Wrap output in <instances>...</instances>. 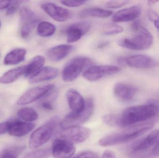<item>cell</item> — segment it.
Here are the masks:
<instances>
[{"mask_svg": "<svg viewBox=\"0 0 159 158\" xmlns=\"http://www.w3.org/2000/svg\"><path fill=\"white\" fill-rule=\"evenodd\" d=\"M159 106L154 104L130 107L120 115L108 114L103 116L102 121L110 127H126L149 119L157 116Z\"/></svg>", "mask_w": 159, "mask_h": 158, "instance_id": "1", "label": "cell"}, {"mask_svg": "<svg viewBox=\"0 0 159 158\" xmlns=\"http://www.w3.org/2000/svg\"><path fill=\"white\" fill-rule=\"evenodd\" d=\"M153 127L152 123H146L132 127L123 131L107 135L99 140L101 146H112L129 142L143 135Z\"/></svg>", "mask_w": 159, "mask_h": 158, "instance_id": "2", "label": "cell"}, {"mask_svg": "<svg viewBox=\"0 0 159 158\" xmlns=\"http://www.w3.org/2000/svg\"><path fill=\"white\" fill-rule=\"evenodd\" d=\"M59 120L55 117L33 132L29 141V147L36 149L47 143L52 137Z\"/></svg>", "mask_w": 159, "mask_h": 158, "instance_id": "3", "label": "cell"}, {"mask_svg": "<svg viewBox=\"0 0 159 158\" xmlns=\"http://www.w3.org/2000/svg\"><path fill=\"white\" fill-rule=\"evenodd\" d=\"M94 109L93 99L89 98L85 100V107L78 113L71 112L68 114L60 123L61 129L78 127L87 122L92 115Z\"/></svg>", "mask_w": 159, "mask_h": 158, "instance_id": "4", "label": "cell"}, {"mask_svg": "<svg viewBox=\"0 0 159 158\" xmlns=\"http://www.w3.org/2000/svg\"><path fill=\"white\" fill-rule=\"evenodd\" d=\"M153 42V36L149 31L142 28L132 38H123L118 45L121 47L133 50H143L149 48Z\"/></svg>", "mask_w": 159, "mask_h": 158, "instance_id": "5", "label": "cell"}, {"mask_svg": "<svg viewBox=\"0 0 159 158\" xmlns=\"http://www.w3.org/2000/svg\"><path fill=\"white\" fill-rule=\"evenodd\" d=\"M92 61L86 57L78 56L71 59L66 64L62 71V79L66 82L75 80L87 67L92 64Z\"/></svg>", "mask_w": 159, "mask_h": 158, "instance_id": "6", "label": "cell"}, {"mask_svg": "<svg viewBox=\"0 0 159 158\" xmlns=\"http://www.w3.org/2000/svg\"><path fill=\"white\" fill-rule=\"evenodd\" d=\"M120 71V69L111 65L95 66L88 68L84 71L83 77L89 81H96L107 76L116 74Z\"/></svg>", "mask_w": 159, "mask_h": 158, "instance_id": "7", "label": "cell"}, {"mask_svg": "<svg viewBox=\"0 0 159 158\" xmlns=\"http://www.w3.org/2000/svg\"><path fill=\"white\" fill-rule=\"evenodd\" d=\"M91 130L89 128L78 126L61 129L58 134L57 137L63 138L74 144L83 143L89 137Z\"/></svg>", "mask_w": 159, "mask_h": 158, "instance_id": "8", "label": "cell"}, {"mask_svg": "<svg viewBox=\"0 0 159 158\" xmlns=\"http://www.w3.org/2000/svg\"><path fill=\"white\" fill-rule=\"evenodd\" d=\"M55 89V85L48 84L34 87L21 96L17 102L19 105H25L33 103L43 96H46Z\"/></svg>", "mask_w": 159, "mask_h": 158, "instance_id": "9", "label": "cell"}, {"mask_svg": "<svg viewBox=\"0 0 159 158\" xmlns=\"http://www.w3.org/2000/svg\"><path fill=\"white\" fill-rule=\"evenodd\" d=\"M51 149L54 158H70L75 151L73 143L60 137H57L53 141Z\"/></svg>", "mask_w": 159, "mask_h": 158, "instance_id": "10", "label": "cell"}, {"mask_svg": "<svg viewBox=\"0 0 159 158\" xmlns=\"http://www.w3.org/2000/svg\"><path fill=\"white\" fill-rule=\"evenodd\" d=\"M41 7L50 17L59 22L67 21L72 16V13L70 10L53 3H44L41 5Z\"/></svg>", "mask_w": 159, "mask_h": 158, "instance_id": "11", "label": "cell"}, {"mask_svg": "<svg viewBox=\"0 0 159 158\" xmlns=\"http://www.w3.org/2000/svg\"><path fill=\"white\" fill-rule=\"evenodd\" d=\"M125 64L135 68L150 69L158 66L157 61L148 56L135 55L125 58Z\"/></svg>", "mask_w": 159, "mask_h": 158, "instance_id": "12", "label": "cell"}, {"mask_svg": "<svg viewBox=\"0 0 159 158\" xmlns=\"http://www.w3.org/2000/svg\"><path fill=\"white\" fill-rule=\"evenodd\" d=\"M137 92V88L129 83L119 82L114 86V95L118 99L123 102L131 101Z\"/></svg>", "mask_w": 159, "mask_h": 158, "instance_id": "13", "label": "cell"}, {"mask_svg": "<svg viewBox=\"0 0 159 158\" xmlns=\"http://www.w3.org/2000/svg\"><path fill=\"white\" fill-rule=\"evenodd\" d=\"M90 28V25L88 22L81 21L74 23L67 29V41L69 43L75 42L86 34Z\"/></svg>", "mask_w": 159, "mask_h": 158, "instance_id": "14", "label": "cell"}, {"mask_svg": "<svg viewBox=\"0 0 159 158\" xmlns=\"http://www.w3.org/2000/svg\"><path fill=\"white\" fill-rule=\"evenodd\" d=\"M35 126L34 123L17 120H11L7 133L15 137H22L31 131Z\"/></svg>", "mask_w": 159, "mask_h": 158, "instance_id": "15", "label": "cell"}, {"mask_svg": "<svg viewBox=\"0 0 159 158\" xmlns=\"http://www.w3.org/2000/svg\"><path fill=\"white\" fill-rule=\"evenodd\" d=\"M142 9L138 6L123 8L116 12L113 16L115 22H128L134 20L140 16Z\"/></svg>", "mask_w": 159, "mask_h": 158, "instance_id": "16", "label": "cell"}, {"mask_svg": "<svg viewBox=\"0 0 159 158\" xmlns=\"http://www.w3.org/2000/svg\"><path fill=\"white\" fill-rule=\"evenodd\" d=\"M66 96L71 112L78 113L83 110L85 101L79 92L75 89H70L68 90Z\"/></svg>", "mask_w": 159, "mask_h": 158, "instance_id": "17", "label": "cell"}, {"mask_svg": "<svg viewBox=\"0 0 159 158\" xmlns=\"http://www.w3.org/2000/svg\"><path fill=\"white\" fill-rule=\"evenodd\" d=\"M59 74L58 70L50 66L43 67L35 75L30 79L29 82L31 84L51 80L55 79Z\"/></svg>", "mask_w": 159, "mask_h": 158, "instance_id": "18", "label": "cell"}, {"mask_svg": "<svg viewBox=\"0 0 159 158\" xmlns=\"http://www.w3.org/2000/svg\"><path fill=\"white\" fill-rule=\"evenodd\" d=\"M73 46L70 45H60L49 49L48 56L49 59L57 62L64 59L73 50Z\"/></svg>", "mask_w": 159, "mask_h": 158, "instance_id": "19", "label": "cell"}, {"mask_svg": "<svg viewBox=\"0 0 159 158\" xmlns=\"http://www.w3.org/2000/svg\"><path fill=\"white\" fill-rule=\"evenodd\" d=\"M159 138V130H154L133 148V152L138 153L147 150L157 142Z\"/></svg>", "mask_w": 159, "mask_h": 158, "instance_id": "20", "label": "cell"}, {"mask_svg": "<svg viewBox=\"0 0 159 158\" xmlns=\"http://www.w3.org/2000/svg\"><path fill=\"white\" fill-rule=\"evenodd\" d=\"M45 62V58L41 55L34 57L29 64L26 66L24 76L31 79L43 68Z\"/></svg>", "mask_w": 159, "mask_h": 158, "instance_id": "21", "label": "cell"}, {"mask_svg": "<svg viewBox=\"0 0 159 158\" xmlns=\"http://www.w3.org/2000/svg\"><path fill=\"white\" fill-rule=\"evenodd\" d=\"M27 51L23 48H16L7 54L4 59L6 65H16L24 61Z\"/></svg>", "mask_w": 159, "mask_h": 158, "instance_id": "22", "label": "cell"}, {"mask_svg": "<svg viewBox=\"0 0 159 158\" xmlns=\"http://www.w3.org/2000/svg\"><path fill=\"white\" fill-rule=\"evenodd\" d=\"M25 71L26 66L12 69L7 71L2 77H0V83L2 84L12 83L22 75H25Z\"/></svg>", "mask_w": 159, "mask_h": 158, "instance_id": "23", "label": "cell"}, {"mask_svg": "<svg viewBox=\"0 0 159 158\" xmlns=\"http://www.w3.org/2000/svg\"><path fill=\"white\" fill-rule=\"evenodd\" d=\"M113 14V12L103 8L98 7H89L83 9L80 13V18H86L89 17L106 18L108 17Z\"/></svg>", "mask_w": 159, "mask_h": 158, "instance_id": "24", "label": "cell"}, {"mask_svg": "<svg viewBox=\"0 0 159 158\" xmlns=\"http://www.w3.org/2000/svg\"><path fill=\"white\" fill-rule=\"evenodd\" d=\"M56 31L55 25L48 21H41L37 26V33L41 37H50L55 34Z\"/></svg>", "mask_w": 159, "mask_h": 158, "instance_id": "25", "label": "cell"}, {"mask_svg": "<svg viewBox=\"0 0 159 158\" xmlns=\"http://www.w3.org/2000/svg\"><path fill=\"white\" fill-rule=\"evenodd\" d=\"M17 115L25 122H30L35 121L38 118L37 112L34 109L30 107H24L18 111Z\"/></svg>", "mask_w": 159, "mask_h": 158, "instance_id": "26", "label": "cell"}, {"mask_svg": "<svg viewBox=\"0 0 159 158\" xmlns=\"http://www.w3.org/2000/svg\"><path fill=\"white\" fill-rule=\"evenodd\" d=\"M25 148V147L20 146L6 148L0 155V158H18Z\"/></svg>", "mask_w": 159, "mask_h": 158, "instance_id": "27", "label": "cell"}, {"mask_svg": "<svg viewBox=\"0 0 159 158\" xmlns=\"http://www.w3.org/2000/svg\"><path fill=\"white\" fill-rule=\"evenodd\" d=\"M51 154V148H43L31 151L25 155L23 158H48Z\"/></svg>", "mask_w": 159, "mask_h": 158, "instance_id": "28", "label": "cell"}, {"mask_svg": "<svg viewBox=\"0 0 159 158\" xmlns=\"http://www.w3.org/2000/svg\"><path fill=\"white\" fill-rule=\"evenodd\" d=\"M20 16L22 23L29 22L37 19L35 14L30 9L27 7H23L20 11Z\"/></svg>", "mask_w": 159, "mask_h": 158, "instance_id": "29", "label": "cell"}, {"mask_svg": "<svg viewBox=\"0 0 159 158\" xmlns=\"http://www.w3.org/2000/svg\"><path fill=\"white\" fill-rule=\"evenodd\" d=\"M123 31V28L116 24H107L102 29V33L105 35H111L118 34Z\"/></svg>", "mask_w": 159, "mask_h": 158, "instance_id": "30", "label": "cell"}, {"mask_svg": "<svg viewBox=\"0 0 159 158\" xmlns=\"http://www.w3.org/2000/svg\"><path fill=\"white\" fill-rule=\"evenodd\" d=\"M39 20L38 19L33 20V21H29V22H25L22 23V27H21V37L23 38H27L30 36L31 32L38 23Z\"/></svg>", "mask_w": 159, "mask_h": 158, "instance_id": "31", "label": "cell"}, {"mask_svg": "<svg viewBox=\"0 0 159 158\" xmlns=\"http://www.w3.org/2000/svg\"><path fill=\"white\" fill-rule=\"evenodd\" d=\"M129 2L128 1H112L107 2L105 5L107 8H120L125 6Z\"/></svg>", "mask_w": 159, "mask_h": 158, "instance_id": "32", "label": "cell"}, {"mask_svg": "<svg viewBox=\"0 0 159 158\" xmlns=\"http://www.w3.org/2000/svg\"><path fill=\"white\" fill-rule=\"evenodd\" d=\"M70 158H99V156L93 151H85Z\"/></svg>", "mask_w": 159, "mask_h": 158, "instance_id": "33", "label": "cell"}, {"mask_svg": "<svg viewBox=\"0 0 159 158\" xmlns=\"http://www.w3.org/2000/svg\"><path fill=\"white\" fill-rule=\"evenodd\" d=\"M61 2L68 7H78L85 4L86 1H61Z\"/></svg>", "mask_w": 159, "mask_h": 158, "instance_id": "34", "label": "cell"}, {"mask_svg": "<svg viewBox=\"0 0 159 158\" xmlns=\"http://www.w3.org/2000/svg\"><path fill=\"white\" fill-rule=\"evenodd\" d=\"M22 2V1H15L14 3L10 6L7 10L6 12L7 15H11L14 14L18 9L20 6V3Z\"/></svg>", "mask_w": 159, "mask_h": 158, "instance_id": "35", "label": "cell"}, {"mask_svg": "<svg viewBox=\"0 0 159 158\" xmlns=\"http://www.w3.org/2000/svg\"><path fill=\"white\" fill-rule=\"evenodd\" d=\"M10 124V121L4 122L0 123V135L8 132Z\"/></svg>", "mask_w": 159, "mask_h": 158, "instance_id": "36", "label": "cell"}, {"mask_svg": "<svg viewBox=\"0 0 159 158\" xmlns=\"http://www.w3.org/2000/svg\"><path fill=\"white\" fill-rule=\"evenodd\" d=\"M15 1H0V10L8 8L14 3Z\"/></svg>", "mask_w": 159, "mask_h": 158, "instance_id": "37", "label": "cell"}, {"mask_svg": "<svg viewBox=\"0 0 159 158\" xmlns=\"http://www.w3.org/2000/svg\"><path fill=\"white\" fill-rule=\"evenodd\" d=\"M148 15L149 19L152 21H154L157 18L159 17V15L157 14V12L154 11L153 9H149L148 12Z\"/></svg>", "mask_w": 159, "mask_h": 158, "instance_id": "38", "label": "cell"}, {"mask_svg": "<svg viewBox=\"0 0 159 158\" xmlns=\"http://www.w3.org/2000/svg\"><path fill=\"white\" fill-rule=\"evenodd\" d=\"M41 106L43 109L48 110H52L54 109V106L49 101H44L41 104Z\"/></svg>", "mask_w": 159, "mask_h": 158, "instance_id": "39", "label": "cell"}, {"mask_svg": "<svg viewBox=\"0 0 159 158\" xmlns=\"http://www.w3.org/2000/svg\"><path fill=\"white\" fill-rule=\"evenodd\" d=\"M131 28V29L133 31L137 32H138L142 27H141L139 20H134V21L132 23Z\"/></svg>", "mask_w": 159, "mask_h": 158, "instance_id": "40", "label": "cell"}, {"mask_svg": "<svg viewBox=\"0 0 159 158\" xmlns=\"http://www.w3.org/2000/svg\"><path fill=\"white\" fill-rule=\"evenodd\" d=\"M102 158H116V157L114 152L110 150H106L103 154Z\"/></svg>", "mask_w": 159, "mask_h": 158, "instance_id": "41", "label": "cell"}, {"mask_svg": "<svg viewBox=\"0 0 159 158\" xmlns=\"http://www.w3.org/2000/svg\"><path fill=\"white\" fill-rule=\"evenodd\" d=\"M152 153H153V154L154 156H159V140L158 141L157 143V144L156 145L155 147H154Z\"/></svg>", "mask_w": 159, "mask_h": 158, "instance_id": "42", "label": "cell"}, {"mask_svg": "<svg viewBox=\"0 0 159 158\" xmlns=\"http://www.w3.org/2000/svg\"><path fill=\"white\" fill-rule=\"evenodd\" d=\"M153 22H154L155 27H156V28H157V29L159 35V17L158 18H157Z\"/></svg>", "mask_w": 159, "mask_h": 158, "instance_id": "43", "label": "cell"}, {"mask_svg": "<svg viewBox=\"0 0 159 158\" xmlns=\"http://www.w3.org/2000/svg\"><path fill=\"white\" fill-rule=\"evenodd\" d=\"M107 45H108V42H106L102 43V44L99 45V46H98V47L100 48H103L104 47L106 46Z\"/></svg>", "mask_w": 159, "mask_h": 158, "instance_id": "44", "label": "cell"}, {"mask_svg": "<svg viewBox=\"0 0 159 158\" xmlns=\"http://www.w3.org/2000/svg\"><path fill=\"white\" fill-rule=\"evenodd\" d=\"M158 2L159 1H148V5L151 6L152 5L155 4V3H156Z\"/></svg>", "mask_w": 159, "mask_h": 158, "instance_id": "45", "label": "cell"}, {"mask_svg": "<svg viewBox=\"0 0 159 158\" xmlns=\"http://www.w3.org/2000/svg\"><path fill=\"white\" fill-rule=\"evenodd\" d=\"M1 21H0V27H1Z\"/></svg>", "mask_w": 159, "mask_h": 158, "instance_id": "46", "label": "cell"}, {"mask_svg": "<svg viewBox=\"0 0 159 158\" xmlns=\"http://www.w3.org/2000/svg\"><path fill=\"white\" fill-rule=\"evenodd\" d=\"M1 113H0V117H1Z\"/></svg>", "mask_w": 159, "mask_h": 158, "instance_id": "47", "label": "cell"}]
</instances>
